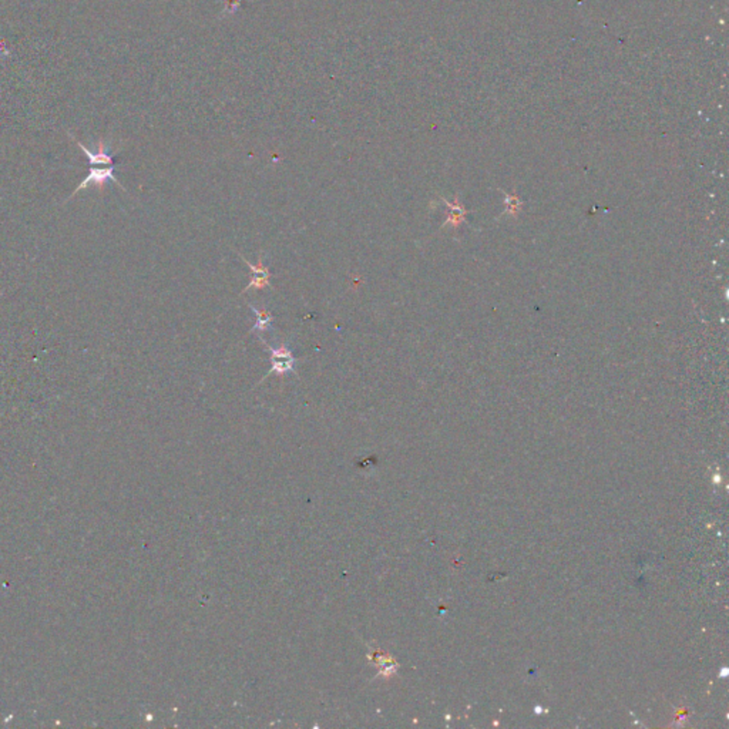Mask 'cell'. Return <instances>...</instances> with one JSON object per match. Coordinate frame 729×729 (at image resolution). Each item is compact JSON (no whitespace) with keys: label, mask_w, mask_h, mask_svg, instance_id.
<instances>
[{"label":"cell","mask_w":729,"mask_h":729,"mask_svg":"<svg viewBox=\"0 0 729 729\" xmlns=\"http://www.w3.org/2000/svg\"><path fill=\"white\" fill-rule=\"evenodd\" d=\"M264 345L267 347V349L270 351L271 354V361H272V365H271V369L268 370L267 376L268 375H272V373H277L278 376H284L287 373H291V372H295V363H296V359L294 356V354L287 348L285 344H282L279 348H272L270 347L268 344L264 342Z\"/></svg>","instance_id":"6da1fadb"},{"label":"cell","mask_w":729,"mask_h":729,"mask_svg":"<svg viewBox=\"0 0 729 729\" xmlns=\"http://www.w3.org/2000/svg\"><path fill=\"white\" fill-rule=\"evenodd\" d=\"M109 181H113V183H114V184H117L121 190H126V188L119 183V180H117V179H116V176H114V166H109V167H106V169H95V167L92 166V169H90V171H89V176L85 179V181H83V183H80V184L77 186V188L73 191V194H71V195H68V198H67V200L73 198L78 191H82V190L88 188L90 184L96 186V187L102 191V190H103V187H104Z\"/></svg>","instance_id":"7a4b0ae2"},{"label":"cell","mask_w":729,"mask_h":729,"mask_svg":"<svg viewBox=\"0 0 729 729\" xmlns=\"http://www.w3.org/2000/svg\"><path fill=\"white\" fill-rule=\"evenodd\" d=\"M239 257L242 258V261H244V263L250 267V270H251V272H253L250 284L244 288V291L241 292V295H242V294H246V292H248V291H250V289H253V288H255V289H265V288H268V287L271 285V282H270V279H271V272H270V270L264 265L263 255H260V258H258V264H257V265H253L248 260H246V257H242V255H239Z\"/></svg>","instance_id":"3957f363"},{"label":"cell","mask_w":729,"mask_h":729,"mask_svg":"<svg viewBox=\"0 0 729 729\" xmlns=\"http://www.w3.org/2000/svg\"><path fill=\"white\" fill-rule=\"evenodd\" d=\"M77 145L82 148L85 151V154L89 157V163L90 166H99V164H103V166H114V157L110 154V147L107 144H104L103 141L99 143V147H97V151L93 152L90 151L89 148H86L82 143L80 141H76Z\"/></svg>","instance_id":"277c9868"},{"label":"cell","mask_w":729,"mask_h":729,"mask_svg":"<svg viewBox=\"0 0 729 729\" xmlns=\"http://www.w3.org/2000/svg\"><path fill=\"white\" fill-rule=\"evenodd\" d=\"M251 309L254 311L255 318H257V322H255V325H254V328H253V332H254V331H258V332H265V331H268V330L271 328L272 320H274L272 313H271V312H268V311H267V309H264V308H261V309H260V308H255V306H253V305H251Z\"/></svg>","instance_id":"5b68a950"},{"label":"cell","mask_w":729,"mask_h":729,"mask_svg":"<svg viewBox=\"0 0 729 729\" xmlns=\"http://www.w3.org/2000/svg\"><path fill=\"white\" fill-rule=\"evenodd\" d=\"M450 207V218L447 219V222H445V225L447 224H452V225H457L459 221L462 219V208L454 203V204H447Z\"/></svg>","instance_id":"8992f818"}]
</instances>
